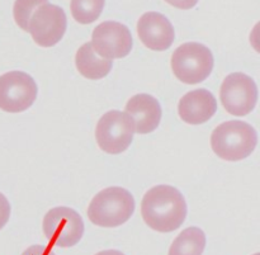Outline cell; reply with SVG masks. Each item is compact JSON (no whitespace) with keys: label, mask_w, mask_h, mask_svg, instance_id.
<instances>
[{"label":"cell","mask_w":260,"mask_h":255,"mask_svg":"<svg viewBox=\"0 0 260 255\" xmlns=\"http://www.w3.org/2000/svg\"><path fill=\"white\" fill-rule=\"evenodd\" d=\"M145 224L159 233L178 230L187 217V202L182 193L170 185H156L145 193L141 203Z\"/></svg>","instance_id":"6da1fadb"},{"label":"cell","mask_w":260,"mask_h":255,"mask_svg":"<svg viewBox=\"0 0 260 255\" xmlns=\"http://www.w3.org/2000/svg\"><path fill=\"white\" fill-rule=\"evenodd\" d=\"M258 144L253 126L243 121H228L213 130L211 146L218 157L228 162L246 159Z\"/></svg>","instance_id":"7a4b0ae2"},{"label":"cell","mask_w":260,"mask_h":255,"mask_svg":"<svg viewBox=\"0 0 260 255\" xmlns=\"http://www.w3.org/2000/svg\"><path fill=\"white\" fill-rule=\"evenodd\" d=\"M135 211L134 196L121 187H109L101 190L91 200L88 217L101 228H117L129 220Z\"/></svg>","instance_id":"3957f363"},{"label":"cell","mask_w":260,"mask_h":255,"mask_svg":"<svg viewBox=\"0 0 260 255\" xmlns=\"http://www.w3.org/2000/svg\"><path fill=\"white\" fill-rule=\"evenodd\" d=\"M213 63L210 48L197 42L179 46L172 56L173 73L185 84H198L206 80L212 73Z\"/></svg>","instance_id":"277c9868"},{"label":"cell","mask_w":260,"mask_h":255,"mask_svg":"<svg viewBox=\"0 0 260 255\" xmlns=\"http://www.w3.org/2000/svg\"><path fill=\"white\" fill-rule=\"evenodd\" d=\"M135 122L126 112L109 111L96 123L95 139L98 146L107 154L126 151L134 140Z\"/></svg>","instance_id":"5b68a950"},{"label":"cell","mask_w":260,"mask_h":255,"mask_svg":"<svg viewBox=\"0 0 260 255\" xmlns=\"http://www.w3.org/2000/svg\"><path fill=\"white\" fill-rule=\"evenodd\" d=\"M43 234L51 245L71 248L84 235L83 218L73 208H52L43 218Z\"/></svg>","instance_id":"8992f818"},{"label":"cell","mask_w":260,"mask_h":255,"mask_svg":"<svg viewBox=\"0 0 260 255\" xmlns=\"http://www.w3.org/2000/svg\"><path fill=\"white\" fill-rule=\"evenodd\" d=\"M37 84L23 71H9L0 76V109L20 113L29 108L37 98Z\"/></svg>","instance_id":"52a82bcc"},{"label":"cell","mask_w":260,"mask_h":255,"mask_svg":"<svg viewBox=\"0 0 260 255\" xmlns=\"http://www.w3.org/2000/svg\"><path fill=\"white\" fill-rule=\"evenodd\" d=\"M221 103L233 116L243 117L250 113L258 102V88L250 76L243 73L228 75L221 85Z\"/></svg>","instance_id":"ba28073f"},{"label":"cell","mask_w":260,"mask_h":255,"mask_svg":"<svg viewBox=\"0 0 260 255\" xmlns=\"http://www.w3.org/2000/svg\"><path fill=\"white\" fill-rule=\"evenodd\" d=\"M68 27V19L62 8L57 5H40L30 15L28 32L33 41L41 47H52L63 37Z\"/></svg>","instance_id":"9c48e42d"},{"label":"cell","mask_w":260,"mask_h":255,"mask_svg":"<svg viewBox=\"0 0 260 255\" xmlns=\"http://www.w3.org/2000/svg\"><path fill=\"white\" fill-rule=\"evenodd\" d=\"M91 45L99 56L108 60L126 57L132 50L131 32L124 24L113 20L96 25L91 35Z\"/></svg>","instance_id":"30bf717a"},{"label":"cell","mask_w":260,"mask_h":255,"mask_svg":"<svg viewBox=\"0 0 260 255\" xmlns=\"http://www.w3.org/2000/svg\"><path fill=\"white\" fill-rule=\"evenodd\" d=\"M137 33L141 42L152 51H165L175 38L174 27L165 15L147 12L137 22Z\"/></svg>","instance_id":"8fae6325"},{"label":"cell","mask_w":260,"mask_h":255,"mask_svg":"<svg viewBox=\"0 0 260 255\" xmlns=\"http://www.w3.org/2000/svg\"><path fill=\"white\" fill-rule=\"evenodd\" d=\"M217 111L215 95L207 89H196L180 99L178 104L179 116L185 123L202 124L210 121Z\"/></svg>","instance_id":"7c38bea8"},{"label":"cell","mask_w":260,"mask_h":255,"mask_svg":"<svg viewBox=\"0 0 260 255\" xmlns=\"http://www.w3.org/2000/svg\"><path fill=\"white\" fill-rule=\"evenodd\" d=\"M124 112L132 117L135 131L146 135L155 131L161 121V107L156 98L149 94H136L126 104Z\"/></svg>","instance_id":"4fadbf2b"},{"label":"cell","mask_w":260,"mask_h":255,"mask_svg":"<svg viewBox=\"0 0 260 255\" xmlns=\"http://www.w3.org/2000/svg\"><path fill=\"white\" fill-rule=\"evenodd\" d=\"M75 65L84 78L99 80L106 78L111 73L113 61L99 57L98 53L94 51L91 42H86L76 52Z\"/></svg>","instance_id":"5bb4252c"},{"label":"cell","mask_w":260,"mask_h":255,"mask_svg":"<svg viewBox=\"0 0 260 255\" xmlns=\"http://www.w3.org/2000/svg\"><path fill=\"white\" fill-rule=\"evenodd\" d=\"M205 248V233L198 228H188L175 238L168 255H202Z\"/></svg>","instance_id":"9a60e30c"},{"label":"cell","mask_w":260,"mask_h":255,"mask_svg":"<svg viewBox=\"0 0 260 255\" xmlns=\"http://www.w3.org/2000/svg\"><path fill=\"white\" fill-rule=\"evenodd\" d=\"M106 0H71L74 19L80 24H90L101 17Z\"/></svg>","instance_id":"2e32d148"},{"label":"cell","mask_w":260,"mask_h":255,"mask_svg":"<svg viewBox=\"0 0 260 255\" xmlns=\"http://www.w3.org/2000/svg\"><path fill=\"white\" fill-rule=\"evenodd\" d=\"M48 3L47 0H15L13 7V15L14 20L23 30L28 32V23H29L30 15L40 5Z\"/></svg>","instance_id":"e0dca14e"},{"label":"cell","mask_w":260,"mask_h":255,"mask_svg":"<svg viewBox=\"0 0 260 255\" xmlns=\"http://www.w3.org/2000/svg\"><path fill=\"white\" fill-rule=\"evenodd\" d=\"M10 217V203L8 202L7 197L0 193V230L8 224Z\"/></svg>","instance_id":"ac0fdd59"},{"label":"cell","mask_w":260,"mask_h":255,"mask_svg":"<svg viewBox=\"0 0 260 255\" xmlns=\"http://www.w3.org/2000/svg\"><path fill=\"white\" fill-rule=\"evenodd\" d=\"M22 255H55L51 248L45 245H33L28 248Z\"/></svg>","instance_id":"d6986e66"},{"label":"cell","mask_w":260,"mask_h":255,"mask_svg":"<svg viewBox=\"0 0 260 255\" xmlns=\"http://www.w3.org/2000/svg\"><path fill=\"white\" fill-rule=\"evenodd\" d=\"M168 4L173 5V7L178 8V9H190V8L196 7L198 0H165Z\"/></svg>","instance_id":"ffe728a7"},{"label":"cell","mask_w":260,"mask_h":255,"mask_svg":"<svg viewBox=\"0 0 260 255\" xmlns=\"http://www.w3.org/2000/svg\"><path fill=\"white\" fill-rule=\"evenodd\" d=\"M250 43L251 46H253L254 50L260 53V22L256 23V24L254 25L253 30H251Z\"/></svg>","instance_id":"44dd1931"},{"label":"cell","mask_w":260,"mask_h":255,"mask_svg":"<svg viewBox=\"0 0 260 255\" xmlns=\"http://www.w3.org/2000/svg\"><path fill=\"white\" fill-rule=\"evenodd\" d=\"M95 255H124V254L118 250H103V251H99V253Z\"/></svg>","instance_id":"7402d4cb"},{"label":"cell","mask_w":260,"mask_h":255,"mask_svg":"<svg viewBox=\"0 0 260 255\" xmlns=\"http://www.w3.org/2000/svg\"><path fill=\"white\" fill-rule=\"evenodd\" d=\"M253 255H260V253H256V254H253Z\"/></svg>","instance_id":"603a6c76"}]
</instances>
